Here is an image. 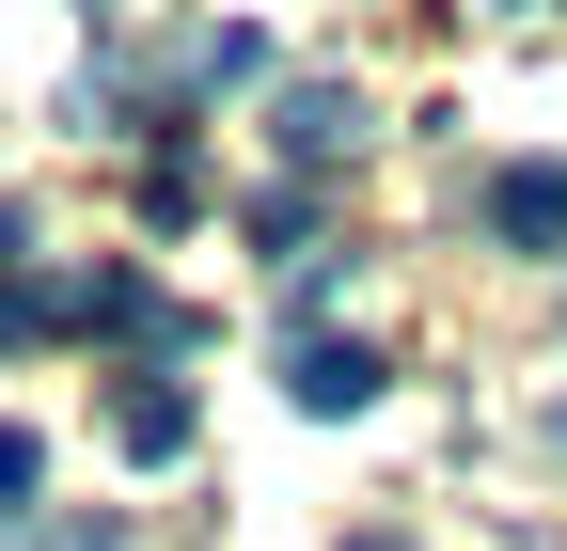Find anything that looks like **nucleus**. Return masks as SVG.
Returning a JSON list of instances; mask_svg holds the SVG:
<instances>
[{
	"instance_id": "obj_1",
	"label": "nucleus",
	"mask_w": 567,
	"mask_h": 551,
	"mask_svg": "<svg viewBox=\"0 0 567 551\" xmlns=\"http://www.w3.org/2000/svg\"><path fill=\"white\" fill-rule=\"evenodd\" d=\"M32 331H142V347H189V315L158 300V284H142V268L126 252H95V268H63V284H32Z\"/></svg>"
},
{
	"instance_id": "obj_2",
	"label": "nucleus",
	"mask_w": 567,
	"mask_h": 551,
	"mask_svg": "<svg viewBox=\"0 0 567 551\" xmlns=\"http://www.w3.org/2000/svg\"><path fill=\"white\" fill-rule=\"evenodd\" d=\"M379 347L363 331H300V347H284V409H316V426H347V409H379Z\"/></svg>"
},
{
	"instance_id": "obj_3",
	"label": "nucleus",
	"mask_w": 567,
	"mask_h": 551,
	"mask_svg": "<svg viewBox=\"0 0 567 551\" xmlns=\"http://www.w3.org/2000/svg\"><path fill=\"white\" fill-rule=\"evenodd\" d=\"M488 237L505 252H567V158H505L488 174Z\"/></svg>"
},
{
	"instance_id": "obj_4",
	"label": "nucleus",
	"mask_w": 567,
	"mask_h": 551,
	"mask_svg": "<svg viewBox=\"0 0 567 551\" xmlns=\"http://www.w3.org/2000/svg\"><path fill=\"white\" fill-rule=\"evenodd\" d=\"M268 143L300 158V174H331V158H363V95H347V80H300V95L268 111Z\"/></svg>"
},
{
	"instance_id": "obj_5",
	"label": "nucleus",
	"mask_w": 567,
	"mask_h": 551,
	"mask_svg": "<svg viewBox=\"0 0 567 551\" xmlns=\"http://www.w3.org/2000/svg\"><path fill=\"white\" fill-rule=\"evenodd\" d=\"M111 441H126V457H189V394H174V378H126V394H111Z\"/></svg>"
},
{
	"instance_id": "obj_6",
	"label": "nucleus",
	"mask_w": 567,
	"mask_h": 551,
	"mask_svg": "<svg viewBox=\"0 0 567 551\" xmlns=\"http://www.w3.org/2000/svg\"><path fill=\"white\" fill-rule=\"evenodd\" d=\"M0 551H126V520H0Z\"/></svg>"
},
{
	"instance_id": "obj_7",
	"label": "nucleus",
	"mask_w": 567,
	"mask_h": 551,
	"mask_svg": "<svg viewBox=\"0 0 567 551\" xmlns=\"http://www.w3.org/2000/svg\"><path fill=\"white\" fill-rule=\"evenodd\" d=\"M32 489H48V441H32V426H0V505H32Z\"/></svg>"
},
{
	"instance_id": "obj_8",
	"label": "nucleus",
	"mask_w": 567,
	"mask_h": 551,
	"mask_svg": "<svg viewBox=\"0 0 567 551\" xmlns=\"http://www.w3.org/2000/svg\"><path fill=\"white\" fill-rule=\"evenodd\" d=\"M347 551H410V536H347Z\"/></svg>"
},
{
	"instance_id": "obj_9",
	"label": "nucleus",
	"mask_w": 567,
	"mask_h": 551,
	"mask_svg": "<svg viewBox=\"0 0 567 551\" xmlns=\"http://www.w3.org/2000/svg\"><path fill=\"white\" fill-rule=\"evenodd\" d=\"M551 441H567V409H551Z\"/></svg>"
}]
</instances>
